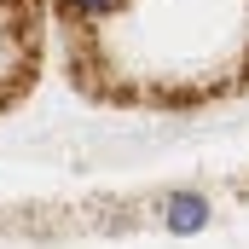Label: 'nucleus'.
<instances>
[{
  "instance_id": "obj_1",
  "label": "nucleus",
  "mask_w": 249,
  "mask_h": 249,
  "mask_svg": "<svg viewBox=\"0 0 249 249\" xmlns=\"http://www.w3.org/2000/svg\"><path fill=\"white\" fill-rule=\"evenodd\" d=\"M209 220V203L197 197V191H180V197H168V226L174 232H197Z\"/></svg>"
}]
</instances>
